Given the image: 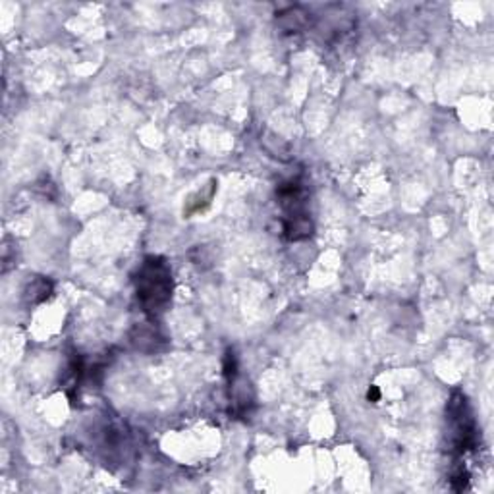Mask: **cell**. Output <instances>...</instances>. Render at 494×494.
<instances>
[{"label": "cell", "instance_id": "6da1fadb", "mask_svg": "<svg viewBox=\"0 0 494 494\" xmlns=\"http://www.w3.org/2000/svg\"><path fill=\"white\" fill-rule=\"evenodd\" d=\"M133 286H136L138 303L147 317L157 319L163 315L175 292V280L166 259L158 256L145 257L133 274Z\"/></svg>", "mask_w": 494, "mask_h": 494}, {"label": "cell", "instance_id": "7a4b0ae2", "mask_svg": "<svg viewBox=\"0 0 494 494\" xmlns=\"http://www.w3.org/2000/svg\"><path fill=\"white\" fill-rule=\"evenodd\" d=\"M278 205L283 209V232L290 242H301L313 234V220L307 211V190L300 178H292L276 188Z\"/></svg>", "mask_w": 494, "mask_h": 494}, {"label": "cell", "instance_id": "3957f363", "mask_svg": "<svg viewBox=\"0 0 494 494\" xmlns=\"http://www.w3.org/2000/svg\"><path fill=\"white\" fill-rule=\"evenodd\" d=\"M446 423H448V443L450 452L456 456L472 452L479 445V429L473 418V411L467 402L465 394L456 391L452 394L446 406Z\"/></svg>", "mask_w": 494, "mask_h": 494}, {"label": "cell", "instance_id": "277c9868", "mask_svg": "<svg viewBox=\"0 0 494 494\" xmlns=\"http://www.w3.org/2000/svg\"><path fill=\"white\" fill-rule=\"evenodd\" d=\"M50 293H52L50 280L39 276V278L33 280V283H30L28 290H25V293H23V298L30 305H39V303H43L45 300H49Z\"/></svg>", "mask_w": 494, "mask_h": 494}, {"label": "cell", "instance_id": "5b68a950", "mask_svg": "<svg viewBox=\"0 0 494 494\" xmlns=\"http://www.w3.org/2000/svg\"><path fill=\"white\" fill-rule=\"evenodd\" d=\"M280 18V22H283L284 23V28L288 30V31H298L300 28H303V25L307 23V14H305V12L300 8V6H296V8H288L286 12H283V14H280L278 16Z\"/></svg>", "mask_w": 494, "mask_h": 494}, {"label": "cell", "instance_id": "8992f818", "mask_svg": "<svg viewBox=\"0 0 494 494\" xmlns=\"http://www.w3.org/2000/svg\"><path fill=\"white\" fill-rule=\"evenodd\" d=\"M367 398L371 400V402H377V400L381 398V394H379V391H377V386H371L369 392H367Z\"/></svg>", "mask_w": 494, "mask_h": 494}]
</instances>
